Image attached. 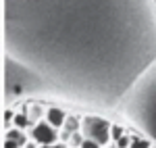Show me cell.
I'll return each mask as SVG.
<instances>
[{
  "mask_svg": "<svg viewBox=\"0 0 156 148\" xmlns=\"http://www.w3.org/2000/svg\"><path fill=\"white\" fill-rule=\"evenodd\" d=\"M125 115L156 140V65L137 81V88L125 102Z\"/></svg>",
  "mask_w": 156,
  "mask_h": 148,
  "instance_id": "1",
  "label": "cell"
},
{
  "mask_svg": "<svg viewBox=\"0 0 156 148\" xmlns=\"http://www.w3.org/2000/svg\"><path fill=\"white\" fill-rule=\"evenodd\" d=\"M110 127L112 123L98 117V115H85L83 123H81V134H83L87 140H94L100 146H106L112 142V136H110Z\"/></svg>",
  "mask_w": 156,
  "mask_h": 148,
  "instance_id": "2",
  "label": "cell"
},
{
  "mask_svg": "<svg viewBox=\"0 0 156 148\" xmlns=\"http://www.w3.org/2000/svg\"><path fill=\"white\" fill-rule=\"evenodd\" d=\"M29 138L37 142L40 146H50V144H56L60 140V134L56 127H52V125L44 119V121H37V123L31 125V129H29Z\"/></svg>",
  "mask_w": 156,
  "mask_h": 148,
  "instance_id": "3",
  "label": "cell"
},
{
  "mask_svg": "<svg viewBox=\"0 0 156 148\" xmlns=\"http://www.w3.org/2000/svg\"><path fill=\"white\" fill-rule=\"evenodd\" d=\"M29 140L27 136L23 134V129H19V127H11V129H6V138H4V148H25Z\"/></svg>",
  "mask_w": 156,
  "mask_h": 148,
  "instance_id": "4",
  "label": "cell"
},
{
  "mask_svg": "<svg viewBox=\"0 0 156 148\" xmlns=\"http://www.w3.org/2000/svg\"><path fill=\"white\" fill-rule=\"evenodd\" d=\"M46 121H48L52 127L62 129V127H65V121H67V113L62 111L60 106H48V109H46Z\"/></svg>",
  "mask_w": 156,
  "mask_h": 148,
  "instance_id": "5",
  "label": "cell"
},
{
  "mask_svg": "<svg viewBox=\"0 0 156 148\" xmlns=\"http://www.w3.org/2000/svg\"><path fill=\"white\" fill-rule=\"evenodd\" d=\"M81 123H83V117H77V115H67V121H65V127L69 134H75V132H81Z\"/></svg>",
  "mask_w": 156,
  "mask_h": 148,
  "instance_id": "6",
  "label": "cell"
},
{
  "mask_svg": "<svg viewBox=\"0 0 156 148\" xmlns=\"http://www.w3.org/2000/svg\"><path fill=\"white\" fill-rule=\"evenodd\" d=\"M27 115H29V119H31V125L37 123V121H42V119H46V111H44L42 104H29V106H27Z\"/></svg>",
  "mask_w": 156,
  "mask_h": 148,
  "instance_id": "7",
  "label": "cell"
},
{
  "mask_svg": "<svg viewBox=\"0 0 156 148\" xmlns=\"http://www.w3.org/2000/svg\"><path fill=\"white\" fill-rule=\"evenodd\" d=\"M12 125H15V127H19V129H25V127H29V125H31V119H29V115H27V109H23V113H17V115H15Z\"/></svg>",
  "mask_w": 156,
  "mask_h": 148,
  "instance_id": "8",
  "label": "cell"
},
{
  "mask_svg": "<svg viewBox=\"0 0 156 148\" xmlns=\"http://www.w3.org/2000/svg\"><path fill=\"white\" fill-rule=\"evenodd\" d=\"M150 146H152L150 140H146V138H133L129 148H150Z\"/></svg>",
  "mask_w": 156,
  "mask_h": 148,
  "instance_id": "9",
  "label": "cell"
},
{
  "mask_svg": "<svg viewBox=\"0 0 156 148\" xmlns=\"http://www.w3.org/2000/svg\"><path fill=\"white\" fill-rule=\"evenodd\" d=\"M110 136H112V142H115V140H119L121 136H125V129H123V125L112 123V127H110Z\"/></svg>",
  "mask_w": 156,
  "mask_h": 148,
  "instance_id": "10",
  "label": "cell"
},
{
  "mask_svg": "<svg viewBox=\"0 0 156 148\" xmlns=\"http://www.w3.org/2000/svg\"><path fill=\"white\" fill-rule=\"evenodd\" d=\"M131 140H133L131 136H127V134H125V136H121L119 140H115V144H117L119 148H129V146H131Z\"/></svg>",
  "mask_w": 156,
  "mask_h": 148,
  "instance_id": "11",
  "label": "cell"
},
{
  "mask_svg": "<svg viewBox=\"0 0 156 148\" xmlns=\"http://www.w3.org/2000/svg\"><path fill=\"white\" fill-rule=\"evenodd\" d=\"M79 148H104V146H100L98 142H94V140H87V138H85V140H83V144H81Z\"/></svg>",
  "mask_w": 156,
  "mask_h": 148,
  "instance_id": "12",
  "label": "cell"
},
{
  "mask_svg": "<svg viewBox=\"0 0 156 148\" xmlns=\"http://www.w3.org/2000/svg\"><path fill=\"white\" fill-rule=\"evenodd\" d=\"M40 148H65L62 142H56V144H50V146H40Z\"/></svg>",
  "mask_w": 156,
  "mask_h": 148,
  "instance_id": "13",
  "label": "cell"
},
{
  "mask_svg": "<svg viewBox=\"0 0 156 148\" xmlns=\"http://www.w3.org/2000/svg\"><path fill=\"white\" fill-rule=\"evenodd\" d=\"M104 148H119V146H117L115 142H110V144H106V146H104Z\"/></svg>",
  "mask_w": 156,
  "mask_h": 148,
  "instance_id": "14",
  "label": "cell"
},
{
  "mask_svg": "<svg viewBox=\"0 0 156 148\" xmlns=\"http://www.w3.org/2000/svg\"><path fill=\"white\" fill-rule=\"evenodd\" d=\"M150 148H156V146H154V144H152V146H150Z\"/></svg>",
  "mask_w": 156,
  "mask_h": 148,
  "instance_id": "15",
  "label": "cell"
}]
</instances>
